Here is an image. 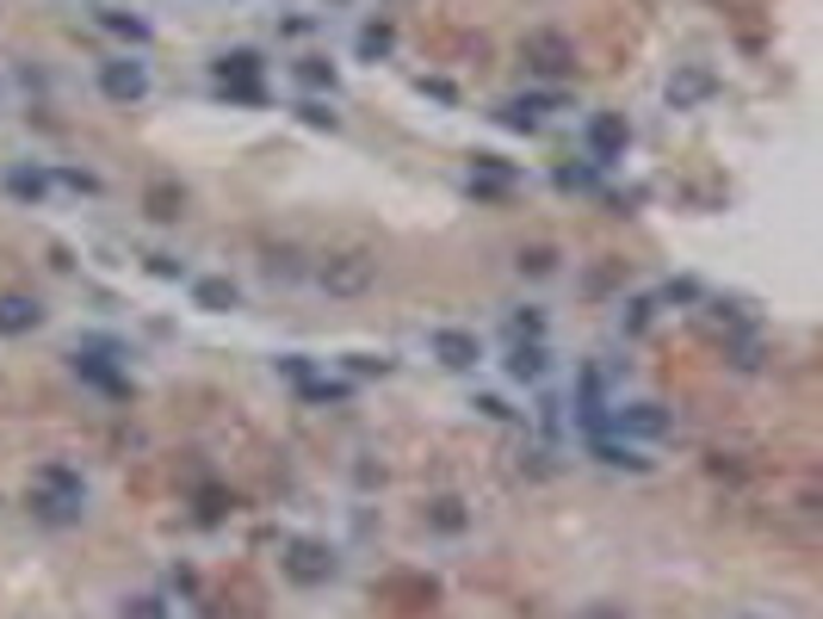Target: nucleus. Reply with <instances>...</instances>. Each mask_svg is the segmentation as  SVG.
<instances>
[{
	"label": "nucleus",
	"mask_w": 823,
	"mask_h": 619,
	"mask_svg": "<svg viewBox=\"0 0 823 619\" xmlns=\"http://www.w3.org/2000/svg\"><path fill=\"white\" fill-rule=\"evenodd\" d=\"M477 409H483V415H489V422H508V415H515V409L501 403V397H477Z\"/></svg>",
	"instance_id": "obj_33"
},
{
	"label": "nucleus",
	"mask_w": 823,
	"mask_h": 619,
	"mask_svg": "<svg viewBox=\"0 0 823 619\" xmlns=\"http://www.w3.org/2000/svg\"><path fill=\"white\" fill-rule=\"evenodd\" d=\"M99 94L118 99V106H136V99H149V62H136V57L99 62Z\"/></svg>",
	"instance_id": "obj_6"
},
{
	"label": "nucleus",
	"mask_w": 823,
	"mask_h": 619,
	"mask_svg": "<svg viewBox=\"0 0 823 619\" xmlns=\"http://www.w3.org/2000/svg\"><path fill=\"white\" fill-rule=\"evenodd\" d=\"M594 452H601L607 464H619V471H651L644 452H632V446H619V440H601V434H594Z\"/></svg>",
	"instance_id": "obj_22"
},
{
	"label": "nucleus",
	"mask_w": 823,
	"mask_h": 619,
	"mask_svg": "<svg viewBox=\"0 0 823 619\" xmlns=\"http://www.w3.org/2000/svg\"><path fill=\"white\" fill-rule=\"evenodd\" d=\"M434 360H440L446 372H471L483 360V341L471 329H440L434 335Z\"/></svg>",
	"instance_id": "obj_11"
},
{
	"label": "nucleus",
	"mask_w": 823,
	"mask_h": 619,
	"mask_svg": "<svg viewBox=\"0 0 823 619\" xmlns=\"http://www.w3.org/2000/svg\"><path fill=\"white\" fill-rule=\"evenodd\" d=\"M286 576L298 582V588H323V582H335V551H328L323 539H291L286 545Z\"/></svg>",
	"instance_id": "obj_5"
},
{
	"label": "nucleus",
	"mask_w": 823,
	"mask_h": 619,
	"mask_svg": "<svg viewBox=\"0 0 823 619\" xmlns=\"http://www.w3.org/2000/svg\"><path fill=\"white\" fill-rule=\"evenodd\" d=\"M557 106H564V99H508V106H501V124H508V131H538V118L545 112H557Z\"/></svg>",
	"instance_id": "obj_16"
},
{
	"label": "nucleus",
	"mask_w": 823,
	"mask_h": 619,
	"mask_svg": "<svg viewBox=\"0 0 823 619\" xmlns=\"http://www.w3.org/2000/svg\"><path fill=\"white\" fill-rule=\"evenodd\" d=\"M390 50H397V32H390V25H360V57L365 62H384V57H390Z\"/></svg>",
	"instance_id": "obj_19"
},
{
	"label": "nucleus",
	"mask_w": 823,
	"mask_h": 619,
	"mask_svg": "<svg viewBox=\"0 0 823 619\" xmlns=\"http://www.w3.org/2000/svg\"><path fill=\"white\" fill-rule=\"evenodd\" d=\"M7 193H13V198H32V205H38V198L50 193V180H44L38 168H13V174H7Z\"/></svg>",
	"instance_id": "obj_23"
},
{
	"label": "nucleus",
	"mask_w": 823,
	"mask_h": 619,
	"mask_svg": "<svg viewBox=\"0 0 823 619\" xmlns=\"http://www.w3.org/2000/svg\"><path fill=\"white\" fill-rule=\"evenodd\" d=\"M557 186H564V193H576V186H594V174H589V168H564V174H557Z\"/></svg>",
	"instance_id": "obj_31"
},
{
	"label": "nucleus",
	"mask_w": 823,
	"mask_h": 619,
	"mask_svg": "<svg viewBox=\"0 0 823 619\" xmlns=\"http://www.w3.org/2000/svg\"><path fill=\"white\" fill-rule=\"evenodd\" d=\"M149 272H155V279H180V272H186V267H180L173 254H149Z\"/></svg>",
	"instance_id": "obj_30"
},
{
	"label": "nucleus",
	"mask_w": 823,
	"mask_h": 619,
	"mask_svg": "<svg viewBox=\"0 0 823 619\" xmlns=\"http://www.w3.org/2000/svg\"><path fill=\"white\" fill-rule=\"evenodd\" d=\"M298 118H304L310 131H341V118H335V106H328V99H304V106H298Z\"/></svg>",
	"instance_id": "obj_24"
},
{
	"label": "nucleus",
	"mask_w": 823,
	"mask_h": 619,
	"mask_svg": "<svg viewBox=\"0 0 823 619\" xmlns=\"http://www.w3.org/2000/svg\"><path fill=\"white\" fill-rule=\"evenodd\" d=\"M124 619H168V607L155 595H136V600H124Z\"/></svg>",
	"instance_id": "obj_29"
},
{
	"label": "nucleus",
	"mask_w": 823,
	"mask_h": 619,
	"mask_svg": "<svg viewBox=\"0 0 823 619\" xmlns=\"http://www.w3.org/2000/svg\"><path fill=\"white\" fill-rule=\"evenodd\" d=\"M38 323H44L38 298H25V291H7V298H0V335H32Z\"/></svg>",
	"instance_id": "obj_13"
},
{
	"label": "nucleus",
	"mask_w": 823,
	"mask_h": 619,
	"mask_svg": "<svg viewBox=\"0 0 823 619\" xmlns=\"http://www.w3.org/2000/svg\"><path fill=\"white\" fill-rule=\"evenodd\" d=\"M291 75L304 81L310 94H335V81H341V75H335V62H328V57H298V62H291Z\"/></svg>",
	"instance_id": "obj_18"
},
{
	"label": "nucleus",
	"mask_w": 823,
	"mask_h": 619,
	"mask_svg": "<svg viewBox=\"0 0 823 619\" xmlns=\"http://www.w3.org/2000/svg\"><path fill=\"white\" fill-rule=\"evenodd\" d=\"M515 267L527 272V279H552V272H557V248H552V242H533V248H520Z\"/></svg>",
	"instance_id": "obj_20"
},
{
	"label": "nucleus",
	"mask_w": 823,
	"mask_h": 619,
	"mask_svg": "<svg viewBox=\"0 0 823 619\" xmlns=\"http://www.w3.org/2000/svg\"><path fill=\"white\" fill-rule=\"evenodd\" d=\"M304 397H310V403H341L347 385H328V378H304Z\"/></svg>",
	"instance_id": "obj_28"
},
{
	"label": "nucleus",
	"mask_w": 823,
	"mask_h": 619,
	"mask_svg": "<svg viewBox=\"0 0 823 619\" xmlns=\"http://www.w3.org/2000/svg\"><path fill=\"white\" fill-rule=\"evenodd\" d=\"M261 50H230V57H217V81H223V94L230 99H261Z\"/></svg>",
	"instance_id": "obj_7"
},
{
	"label": "nucleus",
	"mask_w": 823,
	"mask_h": 619,
	"mask_svg": "<svg viewBox=\"0 0 823 619\" xmlns=\"http://www.w3.org/2000/svg\"><path fill=\"white\" fill-rule=\"evenodd\" d=\"M582 143H589L594 168H613V161H626V149H632V124H626V112H594Z\"/></svg>",
	"instance_id": "obj_4"
},
{
	"label": "nucleus",
	"mask_w": 823,
	"mask_h": 619,
	"mask_svg": "<svg viewBox=\"0 0 823 619\" xmlns=\"http://www.w3.org/2000/svg\"><path fill=\"white\" fill-rule=\"evenodd\" d=\"M427 526H434V533H446V539H459L464 526H471V508H464V496H434V502H427Z\"/></svg>",
	"instance_id": "obj_14"
},
{
	"label": "nucleus",
	"mask_w": 823,
	"mask_h": 619,
	"mask_svg": "<svg viewBox=\"0 0 823 619\" xmlns=\"http://www.w3.org/2000/svg\"><path fill=\"white\" fill-rule=\"evenodd\" d=\"M613 427H619L626 440H663L675 427V415L663 403H619L613 409Z\"/></svg>",
	"instance_id": "obj_8"
},
{
	"label": "nucleus",
	"mask_w": 823,
	"mask_h": 619,
	"mask_svg": "<svg viewBox=\"0 0 823 619\" xmlns=\"http://www.w3.org/2000/svg\"><path fill=\"white\" fill-rule=\"evenodd\" d=\"M192 304L211 310V316H230V310L242 304V291H235V279H223V272H205V279H192Z\"/></svg>",
	"instance_id": "obj_12"
},
{
	"label": "nucleus",
	"mask_w": 823,
	"mask_h": 619,
	"mask_svg": "<svg viewBox=\"0 0 823 619\" xmlns=\"http://www.w3.org/2000/svg\"><path fill=\"white\" fill-rule=\"evenodd\" d=\"M186 186H180V180H149V186H143V217H149V223H180V217H186Z\"/></svg>",
	"instance_id": "obj_10"
},
{
	"label": "nucleus",
	"mask_w": 823,
	"mask_h": 619,
	"mask_svg": "<svg viewBox=\"0 0 823 619\" xmlns=\"http://www.w3.org/2000/svg\"><path fill=\"white\" fill-rule=\"evenodd\" d=\"M372 279H378V260H372L365 248H341V254H328L323 267H316V286H323L328 298H365Z\"/></svg>",
	"instance_id": "obj_3"
},
{
	"label": "nucleus",
	"mask_w": 823,
	"mask_h": 619,
	"mask_svg": "<svg viewBox=\"0 0 823 619\" xmlns=\"http://www.w3.org/2000/svg\"><path fill=\"white\" fill-rule=\"evenodd\" d=\"M712 94H718V75H712L706 62H681L669 75V106L675 112H693V106H706Z\"/></svg>",
	"instance_id": "obj_9"
},
{
	"label": "nucleus",
	"mask_w": 823,
	"mask_h": 619,
	"mask_svg": "<svg viewBox=\"0 0 823 619\" xmlns=\"http://www.w3.org/2000/svg\"><path fill=\"white\" fill-rule=\"evenodd\" d=\"M508 329H515V341H538V335H545V316H538V310H520Z\"/></svg>",
	"instance_id": "obj_27"
},
{
	"label": "nucleus",
	"mask_w": 823,
	"mask_h": 619,
	"mask_svg": "<svg viewBox=\"0 0 823 619\" xmlns=\"http://www.w3.org/2000/svg\"><path fill=\"white\" fill-rule=\"evenodd\" d=\"M508 180H515V168H508L501 155H477V168H471V193L496 198V193H508Z\"/></svg>",
	"instance_id": "obj_17"
},
{
	"label": "nucleus",
	"mask_w": 823,
	"mask_h": 619,
	"mask_svg": "<svg viewBox=\"0 0 823 619\" xmlns=\"http://www.w3.org/2000/svg\"><path fill=\"white\" fill-rule=\"evenodd\" d=\"M99 20H106V32H118V38H131V44H149V25L136 20V13H124V7H106Z\"/></svg>",
	"instance_id": "obj_21"
},
{
	"label": "nucleus",
	"mask_w": 823,
	"mask_h": 619,
	"mask_svg": "<svg viewBox=\"0 0 823 619\" xmlns=\"http://www.w3.org/2000/svg\"><path fill=\"white\" fill-rule=\"evenodd\" d=\"M347 366H353V372H378V378H384V372H390V360H372V353H347Z\"/></svg>",
	"instance_id": "obj_32"
},
{
	"label": "nucleus",
	"mask_w": 823,
	"mask_h": 619,
	"mask_svg": "<svg viewBox=\"0 0 823 619\" xmlns=\"http://www.w3.org/2000/svg\"><path fill=\"white\" fill-rule=\"evenodd\" d=\"M520 62H527V75H538V81H570L576 75V38L557 32V25H538V32L520 38Z\"/></svg>",
	"instance_id": "obj_2"
},
{
	"label": "nucleus",
	"mask_w": 823,
	"mask_h": 619,
	"mask_svg": "<svg viewBox=\"0 0 823 619\" xmlns=\"http://www.w3.org/2000/svg\"><path fill=\"white\" fill-rule=\"evenodd\" d=\"M422 94H434L440 106H452V99H459V94H452V81H427V75H422Z\"/></svg>",
	"instance_id": "obj_34"
},
{
	"label": "nucleus",
	"mask_w": 823,
	"mask_h": 619,
	"mask_svg": "<svg viewBox=\"0 0 823 619\" xmlns=\"http://www.w3.org/2000/svg\"><path fill=\"white\" fill-rule=\"evenodd\" d=\"M508 378H515V385H538V378H545V341H515Z\"/></svg>",
	"instance_id": "obj_15"
},
{
	"label": "nucleus",
	"mask_w": 823,
	"mask_h": 619,
	"mask_svg": "<svg viewBox=\"0 0 823 619\" xmlns=\"http://www.w3.org/2000/svg\"><path fill=\"white\" fill-rule=\"evenodd\" d=\"M663 304H700V279H669V286H663Z\"/></svg>",
	"instance_id": "obj_26"
},
{
	"label": "nucleus",
	"mask_w": 823,
	"mask_h": 619,
	"mask_svg": "<svg viewBox=\"0 0 823 619\" xmlns=\"http://www.w3.org/2000/svg\"><path fill=\"white\" fill-rule=\"evenodd\" d=\"M651 316H656V298H632V304H626V316H619V329H626V335H644V329H651Z\"/></svg>",
	"instance_id": "obj_25"
},
{
	"label": "nucleus",
	"mask_w": 823,
	"mask_h": 619,
	"mask_svg": "<svg viewBox=\"0 0 823 619\" xmlns=\"http://www.w3.org/2000/svg\"><path fill=\"white\" fill-rule=\"evenodd\" d=\"M32 508H38L50 526H69L87 514V484H81L69 464H44L38 477H32Z\"/></svg>",
	"instance_id": "obj_1"
}]
</instances>
